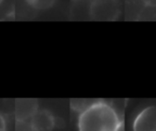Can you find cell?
I'll return each instance as SVG.
<instances>
[{
    "mask_svg": "<svg viewBox=\"0 0 156 131\" xmlns=\"http://www.w3.org/2000/svg\"><path fill=\"white\" fill-rule=\"evenodd\" d=\"M15 131H33L29 122H16Z\"/></svg>",
    "mask_w": 156,
    "mask_h": 131,
    "instance_id": "cell-8",
    "label": "cell"
},
{
    "mask_svg": "<svg viewBox=\"0 0 156 131\" xmlns=\"http://www.w3.org/2000/svg\"><path fill=\"white\" fill-rule=\"evenodd\" d=\"M142 2L144 5H149V7H156V0H142Z\"/></svg>",
    "mask_w": 156,
    "mask_h": 131,
    "instance_id": "cell-10",
    "label": "cell"
},
{
    "mask_svg": "<svg viewBox=\"0 0 156 131\" xmlns=\"http://www.w3.org/2000/svg\"><path fill=\"white\" fill-rule=\"evenodd\" d=\"M29 122L33 131H51L56 126V118L49 110L39 109Z\"/></svg>",
    "mask_w": 156,
    "mask_h": 131,
    "instance_id": "cell-4",
    "label": "cell"
},
{
    "mask_svg": "<svg viewBox=\"0 0 156 131\" xmlns=\"http://www.w3.org/2000/svg\"><path fill=\"white\" fill-rule=\"evenodd\" d=\"M26 3L37 11H46L54 7L56 0H25Z\"/></svg>",
    "mask_w": 156,
    "mask_h": 131,
    "instance_id": "cell-6",
    "label": "cell"
},
{
    "mask_svg": "<svg viewBox=\"0 0 156 131\" xmlns=\"http://www.w3.org/2000/svg\"><path fill=\"white\" fill-rule=\"evenodd\" d=\"M78 131H120L122 119L118 111L104 100H95L79 113Z\"/></svg>",
    "mask_w": 156,
    "mask_h": 131,
    "instance_id": "cell-1",
    "label": "cell"
},
{
    "mask_svg": "<svg viewBox=\"0 0 156 131\" xmlns=\"http://www.w3.org/2000/svg\"><path fill=\"white\" fill-rule=\"evenodd\" d=\"M121 7L118 0H93L90 5V17L94 20L111 22L120 16Z\"/></svg>",
    "mask_w": 156,
    "mask_h": 131,
    "instance_id": "cell-2",
    "label": "cell"
},
{
    "mask_svg": "<svg viewBox=\"0 0 156 131\" xmlns=\"http://www.w3.org/2000/svg\"><path fill=\"white\" fill-rule=\"evenodd\" d=\"M37 110H39V103L35 99H16V122H29Z\"/></svg>",
    "mask_w": 156,
    "mask_h": 131,
    "instance_id": "cell-5",
    "label": "cell"
},
{
    "mask_svg": "<svg viewBox=\"0 0 156 131\" xmlns=\"http://www.w3.org/2000/svg\"><path fill=\"white\" fill-rule=\"evenodd\" d=\"M74 1H79V0H74Z\"/></svg>",
    "mask_w": 156,
    "mask_h": 131,
    "instance_id": "cell-12",
    "label": "cell"
},
{
    "mask_svg": "<svg viewBox=\"0 0 156 131\" xmlns=\"http://www.w3.org/2000/svg\"><path fill=\"white\" fill-rule=\"evenodd\" d=\"M133 130L156 131V105H150L139 112L133 124Z\"/></svg>",
    "mask_w": 156,
    "mask_h": 131,
    "instance_id": "cell-3",
    "label": "cell"
},
{
    "mask_svg": "<svg viewBox=\"0 0 156 131\" xmlns=\"http://www.w3.org/2000/svg\"><path fill=\"white\" fill-rule=\"evenodd\" d=\"M3 2V0H0V5H1V3Z\"/></svg>",
    "mask_w": 156,
    "mask_h": 131,
    "instance_id": "cell-11",
    "label": "cell"
},
{
    "mask_svg": "<svg viewBox=\"0 0 156 131\" xmlns=\"http://www.w3.org/2000/svg\"><path fill=\"white\" fill-rule=\"evenodd\" d=\"M0 131H7V120L1 113H0Z\"/></svg>",
    "mask_w": 156,
    "mask_h": 131,
    "instance_id": "cell-9",
    "label": "cell"
},
{
    "mask_svg": "<svg viewBox=\"0 0 156 131\" xmlns=\"http://www.w3.org/2000/svg\"><path fill=\"white\" fill-rule=\"evenodd\" d=\"M139 19L141 20H156V7L144 5L143 10L139 14Z\"/></svg>",
    "mask_w": 156,
    "mask_h": 131,
    "instance_id": "cell-7",
    "label": "cell"
}]
</instances>
